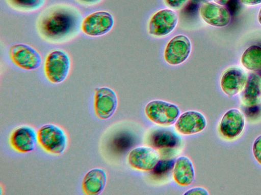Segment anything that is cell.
I'll return each instance as SVG.
<instances>
[{
  "mask_svg": "<svg viewBox=\"0 0 261 195\" xmlns=\"http://www.w3.org/2000/svg\"><path fill=\"white\" fill-rule=\"evenodd\" d=\"M83 19L81 11L67 3H57L44 8L38 15L35 28L39 37L53 45L68 43L80 34Z\"/></svg>",
  "mask_w": 261,
  "mask_h": 195,
  "instance_id": "cell-1",
  "label": "cell"
},
{
  "mask_svg": "<svg viewBox=\"0 0 261 195\" xmlns=\"http://www.w3.org/2000/svg\"><path fill=\"white\" fill-rule=\"evenodd\" d=\"M70 56L65 51L55 49L46 55L43 66L46 79L53 84L63 82L68 77L71 69Z\"/></svg>",
  "mask_w": 261,
  "mask_h": 195,
  "instance_id": "cell-2",
  "label": "cell"
},
{
  "mask_svg": "<svg viewBox=\"0 0 261 195\" xmlns=\"http://www.w3.org/2000/svg\"><path fill=\"white\" fill-rule=\"evenodd\" d=\"M38 142L46 152L60 155L67 146V137L64 131L54 124H46L37 131Z\"/></svg>",
  "mask_w": 261,
  "mask_h": 195,
  "instance_id": "cell-3",
  "label": "cell"
},
{
  "mask_svg": "<svg viewBox=\"0 0 261 195\" xmlns=\"http://www.w3.org/2000/svg\"><path fill=\"white\" fill-rule=\"evenodd\" d=\"M144 111L150 121L162 126L175 123L180 113L176 105L162 100L150 101L146 105Z\"/></svg>",
  "mask_w": 261,
  "mask_h": 195,
  "instance_id": "cell-4",
  "label": "cell"
},
{
  "mask_svg": "<svg viewBox=\"0 0 261 195\" xmlns=\"http://www.w3.org/2000/svg\"><path fill=\"white\" fill-rule=\"evenodd\" d=\"M178 15L171 9H163L153 13L147 25L148 34L154 38L165 37L172 32L178 23Z\"/></svg>",
  "mask_w": 261,
  "mask_h": 195,
  "instance_id": "cell-5",
  "label": "cell"
},
{
  "mask_svg": "<svg viewBox=\"0 0 261 195\" xmlns=\"http://www.w3.org/2000/svg\"><path fill=\"white\" fill-rule=\"evenodd\" d=\"M8 55L14 65L23 70L37 69L42 63V57L39 52L31 46L23 43L11 46Z\"/></svg>",
  "mask_w": 261,
  "mask_h": 195,
  "instance_id": "cell-6",
  "label": "cell"
},
{
  "mask_svg": "<svg viewBox=\"0 0 261 195\" xmlns=\"http://www.w3.org/2000/svg\"><path fill=\"white\" fill-rule=\"evenodd\" d=\"M114 24V19L110 12L97 11L83 18L81 30L87 36L100 37L108 34L112 29Z\"/></svg>",
  "mask_w": 261,
  "mask_h": 195,
  "instance_id": "cell-7",
  "label": "cell"
},
{
  "mask_svg": "<svg viewBox=\"0 0 261 195\" xmlns=\"http://www.w3.org/2000/svg\"><path fill=\"white\" fill-rule=\"evenodd\" d=\"M191 50V42L188 37L184 35H176L166 44L164 59L170 66H178L188 59Z\"/></svg>",
  "mask_w": 261,
  "mask_h": 195,
  "instance_id": "cell-8",
  "label": "cell"
},
{
  "mask_svg": "<svg viewBox=\"0 0 261 195\" xmlns=\"http://www.w3.org/2000/svg\"><path fill=\"white\" fill-rule=\"evenodd\" d=\"M245 125L243 114L238 109L227 111L222 116L218 125V132L222 138L233 140L242 134Z\"/></svg>",
  "mask_w": 261,
  "mask_h": 195,
  "instance_id": "cell-9",
  "label": "cell"
},
{
  "mask_svg": "<svg viewBox=\"0 0 261 195\" xmlns=\"http://www.w3.org/2000/svg\"><path fill=\"white\" fill-rule=\"evenodd\" d=\"M118 104L115 92L108 87L95 89L94 110L96 116L101 119H107L115 113Z\"/></svg>",
  "mask_w": 261,
  "mask_h": 195,
  "instance_id": "cell-10",
  "label": "cell"
},
{
  "mask_svg": "<svg viewBox=\"0 0 261 195\" xmlns=\"http://www.w3.org/2000/svg\"><path fill=\"white\" fill-rule=\"evenodd\" d=\"M160 160L159 152L149 146L136 147L131 150L128 155L129 165L142 171H152Z\"/></svg>",
  "mask_w": 261,
  "mask_h": 195,
  "instance_id": "cell-11",
  "label": "cell"
},
{
  "mask_svg": "<svg viewBox=\"0 0 261 195\" xmlns=\"http://www.w3.org/2000/svg\"><path fill=\"white\" fill-rule=\"evenodd\" d=\"M199 15L207 24L215 27H224L230 22L231 16L224 6L214 2H205L199 8Z\"/></svg>",
  "mask_w": 261,
  "mask_h": 195,
  "instance_id": "cell-12",
  "label": "cell"
},
{
  "mask_svg": "<svg viewBox=\"0 0 261 195\" xmlns=\"http://www.w3.org/2000/svg\"><path fill=\"white\" fill-rule=\"evenodd\" d=\"M206 125V119L201 113L191 110L179 115L174 126L176 130L180 134L191 135L201 132L205 128Z\"/></svg>",
  "mask_w": 261,
  "mask_h": 195,
  "instance_id": "cell-13",
  "label": "cell"
},
{
  "mask_svg": "<svg viewBox=\"0 0 261 195\" xmlns=\"http://www.w3.org/2000/svg\"><path fill=\"white\" fill-rule=\"evenodd\" d=\"M38 142L37 133L28 125H22L16 128L10 138L11 147L20 153H28L34 150Z\"/></svg>",
  "mask_w": 261,
  "mask_h": 195,
  "instance_id": "cell-14",
  "label": "cell"
},
{
  "mask_svg": "<svg viewBox=\"0 0 261 195\" xmlns=\"http://www.w3.org/2000/svg\"><path fill=\"white\" fill-rule=\"evenodd\" d=\"M247 79V75L243 70L238 68H231L223 73L220 86L225 94L231 97L242 91Z\"/></svg>",
  "mask_w": 261,
  "mask_h": 195,
  "instance_id": "cell-15",
  "label": "cell"
},
{
  "mask_svg": "<svg viewBox=\"0 0 261 195\" xmlns=\"http://www.w3.org/2000/svg\"><path fill=\"white\" fill-rule=\"evenodd\" d=\"M107 174L99 168L88 171L83 178L82 189L86 195H97L103 190L107 183Z\"/></svg>",
  "mask_w": 261,
  "mask_h": 195,
  "instance_id": "cell-16",
  "label": "cell"
},
{
  "mask_svg": "<svg viewBox=\"0 0 261 195\" xmlns=\"http://www.w3.org/2000/svg\"><path fill=\"white\" fill-rule=\"evenodd\" d=\"M173 178L180 186L191 185L195 178V171L192 162L186 156L178 157L175 161L173 168Z\"/></svg>",
  "mask_w": 261,
  "mask_h": 195,
  "instance_id": "cell-17",
  "label": "cell"
},
{
  "mask_svg": "<svg viewBox=\"0 0 261 195\" xmlns=\"http://www.w3.org/2000/svg\"><path fill=\"white\" fill-rule=\"evenodd\" d=\"M179 138L171 130L158 129L151 134L149 145L156 150H167L177 146L180 142Z\"/></svg>",
  "mask_w": 261,
  "mask_h": 195,
  "instance_id": "cell-18",
  "label": "cell"
},
{
  "mask_svg": "<svg viewBox=\"0 0 261 195\" xmlns=\"http://www.w3.org/2000/svg\"><path fill=\"white\" fill-rule=\"evenodd\" d=\"M241 99L245 106H252L261 103V77L256 74L249 75L246 84L242 91Z\"/></svg>",
  "mask_w": 261,
  "mask_h": 195,
  "instance_id": "cell-19",
  "label": "cell"
},
{
  "mask_svg": "<svg viewBox=\"0 0 261 195\" xmlns=\"http://www.w3.org/2000/svg\"><path fill=\"white\" fill-rule=\"evenodd\" d=\"M242 65L247 70L256 71L261 69V45H253L243 52L241 59Z\"/></svg>",
  "mask_w": 261,
  "mask_h": 195,
  "instance_id": "cell-20",
  "label": "cell"
},
{
  "mask_svg": "<svg viewBox=\"0 0 261 195\" xmlns=\"http://www.w3.org/2000/svg\"><path fill=\"white\" fill-rule=\"evenodd\" d=\"M8 6L21 13H32L42 8L47 0H5Z\"/></svg>",
  "mask_w": 261,
  "mask_h": 195,
  "instance_id": "cell-21",
  "label": "cell"
},
{
  "mask_svg": "<svg viewBox=\"0 0 261 195\" xmlns=\"http://www.w3.org/2000/svg\"><path fill=\"white\" fill-rule=\"evenodd\" d=\"M175 161L174 159L160 160L152 170V173L156 175L165 174L173 168Z\"/></svg>",
  "mask_w": 261,
  "mask_h": 195,
  "instance_id": "cell-22",
  "label": "cell"
},
{
  "mask_svg": "<svg viewBox=\"0 0 261 195\" xmlns=\"http://www.w3.org/2000/svg\"><path fill=\"white\" fill-rule=\"evenodd\" d=\"M243 111L248 120H256L261 117V103L252 106H244Z\"/></svg>",
  "mask_w": 261,
  "mask_h": 195,
  "instance_id": "cell-23",
  "label": "cell"
},
{
  "mask_svg": "<svg viewBox=\"0 0 261 195\" xmlns=\"http://www.w3.org/2000/svg\"><path fill=\"white\" fill-rule=\"evenodd\" d=\"M252 153L255 160L261 165V135L258 136L253 142Z\"/></svg>",
  "mask_w": 261,
  "mask_h": 195,
  "instance_id": "cell-24",
  "label": "cell"
},
{
  "mask_svg": "<svg viewBox=\"0 0 261 195\" xmlns=\"http://www.w3.org/2000/svg\"><path fill=\"white\" fill-rule=\"evenodd\" d=\"M166 6L173 10H178L182 8L188 0H163Z\"/></svg>",
  "mask_w": 261,
  "mask_h": 195,
  "instance_id": "cell-25",
  "label": "cell"
},
{
  "mask_svg": "<svg viewBox=\"0 0 261 195\" xmlns=\"http://www.w3.org/2000/svg\"><path fill=\"white\" fill-rule=\"evenodd\" d=\"M130 143L129 140L125 136L119 137L114 142L115 146L120 149H125L126 147H128Z\"/></svg>",
  "mask_w": 261,
  "mask_h": 195,
  "instance_id": "cell-26",
  "label": "cell"
},
{
  "mask_svg": "<svg viewBox=\"0 0 261 195\" xmlns=\"http://www.w3.org/2000/svg\"><path fill=\"white\" fill-rule=\"evenodd\" d=\"M184 194H209L207 190L201 187H195L187 190Z\"/></svg>",
  "mask_w": 261,
  "mask_h": 195,
  "instance_id": "cell-27",
  "label": "cell"
},
{
  "mask_svg": "<svg viewBox=\"0 0 261 195\" xmlns=\"http://www.w3.org/2000/svg\"><path fill=\"white\" fill-rule=\"evenodd\" d=\"M79 5L86 7H93L101 3L103 0H74Z\"/></svg>",
  "mask_w": 261,
  "mask_h": 195,
  "instance_id": "cell-28",
  "label": "cell"
},
{
  "mask_svg": "<svg viewBox=\"0 0 261 195\" xmlns=\"http://www.w3.org/2000/svg\"><path fill=\"white\" fill-rule=\"evenodd\" d=\"M245 5L255 6L261 4V0H240Z\"/></svg>",
  "mask_w": 261,
  "mask_h": 195,
  "instance_id": "cell-29",
  "label": "cell"
},
{
  "mask_svg": "<svg viewBox=\"0 0 261 195\" xmlns=\"http://www.w3.org/2000/svg\"><path fill=\"white\" fill-rule=\"evenodd\" d=\"M215 3H217L219 5L224 6L227 4L230 0H213Z\"/></svg>",
  "mask_w": 261,
  "mask_h": 195,
  "instance_id": "cell-30",
  "label": "cell"
},
{
  "mask_svg": "<svg viewBox=\"0 0 261 195\" xmlns=\"http://www.w3.org/2000/svg\"><path fill=\"white\" fill-rule=\"evenodd\" d=\"M258 20L259 23L261 24V8H260L259 13H258Z\"/></svg>",
  "mask_w": 261,
  "mask_h": 195,
  "instance_id": "cell-31",
  "label": "cell"
}]
</instances>
